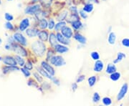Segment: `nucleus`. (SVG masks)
I'll return each mask as SVG.
<instances>
[{
  "label": "nucleus",
  "instance_id": "nucleus-1",
  "mask_svg": "<svg viewBox=\"0 0 129 106\" xmlns=\"http://www.w3.org/2000/svg\"><path fill=\"white\" fill-rule=\"evenodd\" d=\"M32 49L33 52L39 57H42L45 55L46 46L45 43H43L41 40L34 42L32 45Z\"/></svg>",
  "mask_w": 129,
  "mask_h": 106
},
{
  "label": "nucleus",
  "instance_id": "nucleus-2",
  "mask_svg": "<svg viewBox=\"0 0 129 106\" xmlns=\"http://www.w3.org/2000/svg\"><path fill=\"white\" fill-rule=\"evenodd\" d=\"M50 64L52 65H54L55 67H59L66 65V62L64 60V58L60 55H54L50 58Z\"/></svg>",
  "mask_w": 129,
  "mask_h": 106
},
{
  "label": "nucleus",
  "instance_id": "nucleus-3",
  "mask_svg": "<svg viewBox=\"0 0 129 106\" xmlns=\"http://www.w3.org/2000/svg\"><path fill=\"white\" fill-rule=\"evenodd\" d=\"M13 39L18 43L22 45H27V40L26 37L24 36L23 34L20 33H15L13 35Z\"/></svg>",
  "mask_w": 129,
  "mask_h": 106
},
{
  "label": "nucleus",
  "instance_id": "nucleus-4",
  "mask_svg": "<svg viewBox=\"0 0 129 106\" xmlns=\"http://www.w3.org/2000/svg\"><path fill=\"white\" fill-rule=\"evenodd\" d=\"M128 84H126V83L123 84V86L120 88V91L118 92V95H117V100L118 101H120V100H123L124 98L125 95H126V93L128 92Z\"/></svg>",
  "mask_w": 129,
  "mask_h": 106
},
{
  "label": "nucleus",
  "instance_id": "nucleus-5",
  "mask_svg": "<svg viewBox=\"0 0 129 106\" xmlns=\"http://www.w3.org/2000/svg\"><path fill=\"white\" fill-rule=\"evenodd\" d=\"M41 67L42 69H45V71H47V73H49L50 75H52V76L55 75V69H54V68H53V67H52L47 61H42V62Z\"/></svg>",
  "mask_w": 129,
  "mask_h": 106
},
{
  "label": "nucleus",
  "instance_id": "nucleus-6",
  "mask_svg": "<svg viewBox=\"0 0 129 106\" xmlns=\"http://www.w3.org/2000/svg\"><path fill=\"white\" fill-rule=\"evenodd\" d=\"M12 50L19 55H22V56H27V51L25 50V49H24L23 47H22L21 46H19L18 45H15V44H13L12 45Z\"/></svg>",
  "mask_w": 129,
  "mask_h": 106
},
{
  "label": "nucleus",
  "instance_id": "nucleus-7",
  "mask_svg": "<svg viewBox=\"0 0 129 106\" xmlns=\"http://www.w3.org/2000/svg\"><path fill=\"white\" fill-rule=\"evenodd\" d=\"M56 36H57V41H58V42H60V44L64 45H69L70 44V41L69 39L66 38L61 32H57L56 34Z\"/></svg>",
  "mask_w": 129,
  "mask_h": 106
},
{
  "label": "nucleus",
  "instance_id": "nucleus-8",
  "mask_svg": "<svg viewBox=\"0 0 129 106\" xmlns=\"http://www.w3.org/2000/svg\"><path fill=\"white\" fill-rule=\"evenodd\" d=\"M40 7V5H32L30 7H27L24 10V12L27 14H36V13L39 11Z\"/></svg>",
  "mask_w": 129,
  "mask_h": 106
},
{
  "label": "nucleus",
  "instance_id": "nucleus-9",
  "mask_svg": "<svg viewBox=\"0 0 129 106\" xmlns=\"http://www.w3.org/2000/svg\"><path fill=\"white\" fill-rule=\"evenodd\" d=\"M61 33H62L66 38H68V39H69V40H70V39L73 37V29L70 27H68V26L64 27L61 30Z\"/></svg>",
  "mask_w": 129,
  "mask_h": 106
},
{
  "label": "nucleus",
  "instance_id": "nucleus-10",
  "mask_svg": "<svg viewBox=\"0 0 129 106\" xmlns=\"http://www.w3.org/2000/svg\"><path fill=\"white\" fill-rule=\"evenodd\" d=\"M104 69V63L101 60H96L94 66H93V70L95 73H101Z\"/></svg>",
  "mask_w": 129,
  "mask_h": 106
},
{
  "label": "nucleus",
  "instance_id": "nucleus-11",
  "mask_svg": "<svg viewBox=\"0 0 129 106\" xmlns=\"http://www.w3.org/2000/svg\"><path fill=\"white\" fill-rule=\"evenodd\" d=\"M54 48H55L56 52L60 53V54L66 53L69 50L68 47H66V45H62V44H57L54 47Z\"/></svg>",
  "mask_w": 129,
  "mask_h": 106
},
{
  "label": "nucleus",
  "instance_id": "nucleus-12",
  "mask_svg": "<svg viewBox=\"0 0 129 106\" xmlns=\"http://www.w3.org/2000/svg\"><path fill=\"white\" fill-rule=\"evenodd\" d=\"M3 62L5 65H8V66H16L17 64L15 58H13L12 57H9V56H7L4 57Z\"/></svg>",
  "mask_w": 129,
  "mask_h": 106
},
{
  "label": "nucleus",
  "instance_id": "nucleus-13",
  "mask_svg": "<svg viewBox=\"0 0 129 106\" xmlns=\"http://www.w3.org/2000/svg\"><path fill=\"white\" fill-rule=\"evenodd\" d=\"M49 32L47 30H42L39 31L37 34V37L40 39V40L42 42H47L49 40Z\"/></svg>",
  "mask_w": 129,
  "mask_h": 106
},
{
  "label": "nucleus",
  "instance_id": "nucleus-14",
  "mask_svg": "<svg viewBox=\"0 0 129 106\" xmlns=\"http://www.w3.org/2000/svg\"><path fill=\"white\" fill-rule=\"evenodd\" d=\"M29 19L28 18H24L22 20V22L19 24V30L24 32L29 27Z\"/></svg>",
  "mask_w": 129,
  "mask_h": 106
},
{
  "label": "nucleus",
  "instance_id": "nucleus-15",
  "mask_svg": "<svg viewBox=\"0 0 129 106\" xmlns=\"http://www.w3.org/2000/svg\"><path fill=\"white\" fill-rule=\"evenodd\" d=\"M73 37L75 40H77L80 44H82V45H85L86 43V42H87L86 38L84 37L83 35H82L81 34H80L78 32L75 33Z\"/></svg>",
  "mask_w": 129,
  "mask_h": 106
},
{
  "label": "nucleus",
  "instance_id": "nucleus-16",
  "mask_svg": "<svg viewBox=\"0 0 129 106\" xmlns=\"http://www.w3.org/2000/svg\"><path fill=\"white\" fill-rule=\"evenodd\" d=\"M57 36L54 32H51L49 35V43L52 47L55 46L57 44Z\"/></svg>",
  "mask_w": 129,
  "mask_h": 106
},
{
  "label": "nucleus",
  "instance_id": "nucleus-17",
  "mask_svg": "<svg viewBox=\"0 0 129 106\" xmlns=\"http://www.w3.org/2000/svg\"><path fill=\"white\" fill-rule=\"evenodd\" d=\"M39 32V30L37 29H34V28H30L26 30V34L28 37H35L37 36V34Z\"/></svg>",
  "mask_w": 129,
  "mask_h": 106
},
{
  "label": "nucleus",
  "instance_id": "nucleus-18",
  "mask_svg": "<svg viewBox=\"0 0 129 106\" xmlns=\"http://www.w3.org/2000/svg\"><path fill=\"white\" fill-rule=\"evenodd\" d=\"M37 70H38V73H40L41 74L43 77H45V78H47V79L51 80H52V78H53V76H52V75H50L49 73H47V71H45V69H42V67H37Z\"/></svg>",
  "mask_w": 129,
  "mask_h": 106
},
{
  "label": "nucleus",
  "instance_id": "nucleus-19",
  "mask_svg": "<svg viewBox=\"0 0 129 106\" xmlns=\"http://www.w3.org/2000/svg\"><path fill=\"white\" fill-rule=\"evenodd\" d=\"M71 24H72L71 25L72 27L74 29H75V30H78V29L83 27V23L79 19L73 21V22H71Z\"/></svg>",
  "mask_w": 129,
  "mask_h": 106
},
{
  "label": "nucleus",
  "instance_id": "nucleus-20",
  "mask_svg": "<svg viewBox=\"0 0 129 106\" xmlns=\"http://www.w3.org/2000/svg\"><path fill=\"white\" fill-rule=\"evenodd\" d=\"M116 69H117L116 66L114 64L109 63L108 65H107V67H106V73L108 74H112L113 73H115V72H116Z\"/></svg>",
  "mask_w": 129,
  "mask_h": 106
},
{
  "label": "nucleus",
  "instance_id": "nucleus-21",
  "mask_svg": "<svg viewBox=\"0 0 129 106\" xmlns=\"http://www.w3.org/2000/svg\"><path fill=\"white\" fill-rule=\"evenodd\" d=\"M67 23L66 22H64V21H60L59 22H57V24H55V30L56 32H60V30H62L64 27H66L67 25Z\"/></svg>",
  "mask_w": 129,
  "mask_h": 106
},
{
  "label": "nucleus",
  "instance_id": "nucleus-22",
  "mask_svg": "<svg viewBox=\"0 0 129 106\" xmlns=\"http://www.w3.org/2000/svg\"><path fill=\"white\" fill-rule=\"evenodd\" d=\"M115 40H116V35L113 32H111L108 34V42L110 45H114L115 43Z\"/></svg>",
  "mask_w": 129,
  "mask_h": 106
},
{
  "label": "nucleus",
  "instance_id": "nucleus-23",
  "mask_svg": "<svg viewBox=\"0 0 129 106\" xmlns=\"http://www.w3.org/2000/svg\"><path fill=\"white\" fill-rule=\"evenodd\" d=\"M39 27L42 29H45L46 28L48 27V22L47 21L46 19L42 18L40 20Z\"/></svg>",
  "mask_w": 129,
  "mask_h": 106
},
{
  "label": "nucleus",
  "instance_id": "nucleus-24",
  "mask_svg": "<svg viewBox=\"0 0 129 106\" xmlns=\"http://www.w3.org/2000/svg\"><path fill=\"white\" fill-rule=\"evenodd\" d=\"M126 57V55H125L123 52H118V55H117V58L115 59L114 61H113V63L114 64H116V63H118L122 61V60L125 58Z\"/></svg>",
  "mask_w": 129,
  "mask_h": 106
},
{
  "label": "nucleus",
  "instance_id": "nucleus-25",
  "mask_svg": "<svg viewBox=\"0 0 129 106\" xmlns=\"http://www.w3.org/2000/svg\"><path fill=\"white\" fill-rule=\"evenodd\" d=\"M83 9L85 12L90 13V12H92V10H93V5L91 4V3H88V4H87V5H85L84 6Z\"/></svg>",
  "mask_w": 129,
  "mask_h": 106
},
{
  "label": "nucleus",
  "instance_id": "nucleus-26",
  "mask_svg": "<svg viewBox=\"0 0 129 106\" xmlns=\"http://www.w3.org/2000/svg\"><path fill=\"white\" fill-rule=\"evenodd\" d=\"M96 81H97L96 76L93 75V76L90 77V78H89L88 80V85H89V86H90V87H93V86L95 85V84L96 83Z\"/></svg>",
  "mask_w": 129,
  "mask_h": 106
},
{
  "label": "nucleus",
  "instance_id": "nucleus-27",
  "mask_svg": "<svg viewBox=\"0 0 129 106\" xmlns=\"http://www.w3.org/2000/svg\"><path fill=\"white\" fill-rule=\"evenodd\" d=\"M110 78L113 81H117V80H118L120 78V73H118V72H115L111 74Z\"/></svg>",
  "mask_w": 129,
  "mask_h": 106
},
{
  "label": "nucleus",
  "instance_id": "nucleus-28",
  "mask_svg": "<svg viewBox=\"0 0 129 106\" xmlns=\"http://www.w3.org/2000/svg\"><path fill=\"white\" fill-rule=\"evenodd\" d=\"M3 72L4 73H7L8 72H10V71H14V70H19L18 67H17L16 66H8V67H6L3 69Z\"/></svg>",
  "mask_w": 129,
  "mask_h": 106
},
{
  "label": "nucleus",
  "instance_id": "nucleus-29",
  "mask_svg": "<svg viewBox=\"0 0 129 106\" xmlns=\"http://www.w3.org/2000/svg\"><path fill=\"white\" fill-rule=\"evenodd\" d=\"M92 102L95 103H98V102H100L101 100V95H99L98 92H94L93 95H92Z\"/></svg>",
  "mask_w": 129,
  "mask_h": 106
},
{
  "label": "nucleus",
  "instance_id": "nucleus-30",
  "mask_svg": "<svg viewBox=\"0 0 129 106\" xmlns=\"http://www.w3.org/2000/svg\"><path fill=\"white\" fill-rule=\"evenodd\" d=\"M14 58H15V60H16V61H17V64H19V65H20L21 67L24 65V60L23 58H22V57H21V56L16 55L15 57H14Z\"/></svg>",
  "mask_w": 129,
  "mask_h": 106
},
{
  "label": "nucleus",
  "instance_id": "nucleus-31",
  "mask_svg": "<svg viewBox=\"0 0 129 106\" xmlns=\"http://www.w3.org/2000/svg\"><path fill=\"white\" fill-rule=\"evenodd\" d=\"M90 57H91V58H92V60H95V61L98 60L100 59V55H99V53L98 52H96V51L92 52L90 53Z\"/></svg>",
  "mask_w": 129,
  "mask_h": 106
},
{
  "label": "nucleus",
  "instance_id": "nucleus-32",
  "mask_svg": "<svg viewBox=\"0 0 129 106\" xmlns=\"http://www.w3.org/2000/svg\"><path fill=\"white\" fill-rule=\"evenodd\" d=\"M102 102H103V105H110L112 104V100L111 98L108 97H103L102 99Z\"/></svg>",
  "mask_w": 129,
  "mask_h": 106
},
{
  "label": "nucleus",
  "instance_id": "nucleus-33",
  "mask_svg": "<svg viewBox=\"0 0 129 106\" xmlns=\"http://www.w3.org/2000/svg\"><path fill=\"white\" fill-rule=\"evenodd\" d=\"M67 15H68V12L67 11H64L61 14H59V16L57 17V19L58 21H63L64 19L66 18Z\"/></svg>",
  "mask_w": 129,
  "mask_h": 106
},
{
  "label": "nucleus",
  "instance_id": "nucleus-34",
  "mask_svg": "<svg viewBox=\"0 0 129 106\" xmlns=\"http://www.w3.org/2000/svg\"><path fill=\"white\" fill-rule=\"evenodd\" d=\"M55 20L53 19H50L48 22V29L50 30H52L53 29H55Z\"/></svg>",
  "mask_w": 129,
  "mask_h": 106
},
{
  "label": "nucleus",
  "instance_id": "nucleus-35",
  "mask_svg": "<svg viewBox=\"0 0 129 106\" xmlns=\"http://www.w3.org/2000/svg\"><path fill=\"white\" fill-rule=\"evenodd\" d=\"M121 44L123 47H129V39L128 38H124L122 40Z\"/></svg>",
  "mask_w": 129,
  "mask_h": 106
},
{
  "label": "nucleus",
  "instance_id": "nucleus-36",
  "mask_svg": "<svg viewBox=\"0 0 129 106\" xmlns=\"http://www.w3.org/2000/svg\"><path fill=\"white\" fill-rule=\"evenodd\" d=\"M21 71H22V73L24 75V76H25L26 78H29V77L30 76V73H29V69H27L26 67H25V68H22V69H21Z\"/></svg>",
  "mask_w": 129,
  "mask_h": 106
},
{
  "label": "nucleus",
  "instance_id": "nucleus-37",
  "mask_svg": "<svg viewBox=\"0 0 129 106\" xmlns=\"http://www.w3.org/2000/svg\"><path fill=\"white\" fill-rule=\"evenodd\" d=\"M5 19H6L7 21H8V22L12 21V20L14 19V17H13L12 14H9V13H5Z\"/></svg>",
  "mask_w": 129,
  "mask_h": 106
},
{
  "label": "nucleus",
  "instance_id": "nucleus-38",
  "mask_svg": "<svg viewBox=\"0 0 129 106\" xmlns=\"http://www.w3.org/2000/svg\"><path fill=\"white\" fill-rule=\"evenodd\" d=\"M34 76H35V78L37 79V82H39V83H41L42 81H43V79H42V78L41 76L39 75L38 73H34Z\"/></svg>",
  "mask_w": 129,
  "mask_h": 106
},
{
  "label": "nucleus",
  "instance_id": "nucleus-39",
  "mask_svg": "<svg viewBox=\"0 0 129 106\" xmlns=\"http://www.w3.org/2000/svg\"><path fill=\"white\" fill-rule=\"evenodd\" d=\"M79 14H80V17H81L83 19H85L88 17V14H86V12H85L83 9H82V10H80Z\"/></svg>",
  "mask_w": 129,
  "mask_h": 106
},
{
  "label": "nucleus",
  "instance_id": "nucleus-40",
  "mask_svg": "<svg viewBox=\"0 0 129 106\" xmlns=\"http://www.w3.org/2000/svg\"><path fill=\"white\" fill-rule=\"evenodd\" d=\"M5 27L7 28V29H9V30H12V29H14L13 25L10 23L9 22H7V23L5 24Z\"/></svg>",
  "mask_w": 129,
  "mask_h": 106
},
{
  "label": "nucleus",
  "instance_id": "nucleus-41",
  "mask_svg": "<svg viewBox=\"0 0 129 106\" xmlns=\"http://www.w3.org/2000/svg\"><path fill=\"white\" fill-rule=\"evenodd\" d=\"M85 79V75H80V76H79L78 79H77V83H82Z\"/></svg>",
  "mask_w": 129,
  "mask_h": 106
},
{
  "label": "nucleus",
  "instance_id": "nucleus-42",
  "mask_svg": "<svg viewBox=\"0 0 129 106\" xmlns=\"http://www.w3.org/2000/svg\"><path fill=\"white\" fill-rule=\"evenodd\" d=\"M25 67L28 69H32V68H33V66H32V64L30 62H27L26 63Z\"/></svg>",
  "mask_w": 129,
  "mask_h": 106
},
{
  "label": "nucleus",
  "instance_id": "nucleus-43",
  "mask_svg": "<svg viewBox=\"0 0 129 106\" xmlns=\"http://www.w3.org/2000/svg\"><path fill=\"white\" fill-rule=\"evenodd\" d=\"M52 81V83H54L57 85H60V81H59V80L57 78H55V77H53Z\"/></svg>",
  "mask_w": 129,
  "mask_h": 106
},
{
  "label": "nucleus",
  "instance_id": "nucleus-44",
  "mask_svg": "<svg viewBox=\"0 0 129 106\" xmlns=\"http://www.w3.org/2000/svg\"><path fill=\"white\" fill-rule=\"evenodd\" d=\"M77 88H78V85H77V83H73V84L72 85V90H73V91H75V90H77Z\"/></svg>",
  "mask_w": 129,
  "mask_h": 106
},
{
  "label": "nucleus",
  "instance_id": "nucleus-45",
  "mask_svg": "<svg viewBox=\"0 0 129 106\" xmlns=\"http://www.w3.org/2000/svg\"><path fill=\"white\" fill-rule=\"evenodd\" d=\"M38 1H40V0H33V2H38Z\"/></svg>",
  "mask_w": 129,
  "mask_h": 106
},
{
  "label": "nucleus",
  "instance_id": "nucleus-46",
  "mask_svg": "<svg viewBox=\"0 0 129 106\" xmlns=\"http://www.w3.org/2000/svg\"><path fill=\"white\" fill-rule=\"evenodd\" d=\"M2 39H1V38H0V45H1V44H2Z\"/></svg>",
  "mask_w": 129,
  "mask_h": 106
},
{
  "label": "nucleus",
  "instance_id": "nucleus-47",
  "mask_svg": "<svg viewBox=\"0 0 129 106\" xmlns=\"http://www.w3.org/2000/svg\"><path fill=\"white\" fill-rule=\"evenodd\" d=\"M8 1H12V0H8Z\"/></svg>",
  "mask_w": 129,
  "mask_h": 106
},
{
  "label": "nucleus",
  "instance_id": "nucleus-48",
  "mask_svg": "<svg viewBox=\"0 0 129 106\" xmlns=\"http://www.w3.org/2000/svg\"><path fill=\"white\" fill-rule=\"evenodd\" d=\"M0 4H1V0H0Z\"/></svg>",
  "mask_w": 129,
  "mask_h": 106
}]
</instances>
